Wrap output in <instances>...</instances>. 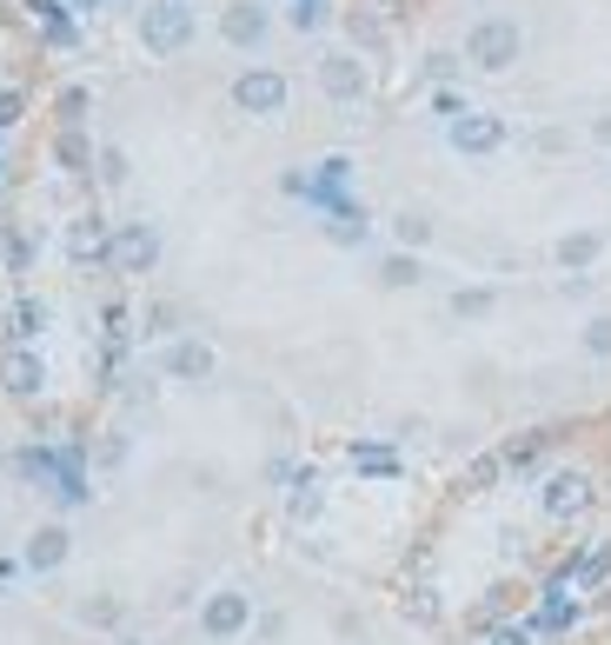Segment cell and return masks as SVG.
I'll return each mask as SVG.
<instances>
[{"label": "cell", "mask_w": 611, "mask_h": 645, "mask_svg": "<svg viewBox=\"0 0 611 645\" xmlns=\"http://www.w3.org/2000/svg\"><path fill=\"white\" fill-rule=\"evenodd\" d=\"M392 233H399V247H406V254H419L425 239H432V220H425L419 207H406V213H392Z\"/></svg>", "instance_id": "18"}, {"label": "cell", "mask_w": 611, "mask_h": 645, "mask_svg": "<svg viewBox=\"0 0 611 645\" xmlns=\"http://www.w3.org/2000/svg\"><path fill=\"white\" fill-rule=\"evenodd\" d=\"M107 247H114V226H107L101 213H80V220L67 226V260L101 267V260H107Z\"/></svg>", "instance_id": "11"}, {"label": "cell", "mask_w": 611, "mask_h": 645, "mask_svg": "<svg viewBox=\"0 0 611 645\" xmlns=\"http://www.w3.org/2000/svg\"><path fill=\"white\" fill-rule=\"evenodd\" d=\"M598 260H604V226H572V233L552 239V267L559 273H585Z\"/></svg>", "instance_id": "9"}, {"label": "cell", "mask_w": 611, "mask_h": 645, "mask_svg": "<svg viewBox=\"0 0 611 645\" xmlns=\"http://www.w3.org/2000/svg\"><path fill=\"white\" fill-rule=\"evenodd\" d=\"M432 114H439V120H459V114H466V101H459L453 87H439V94H432Z\"/></svg>", "instance_id": "27"}, {"label": "cell", "mask_w": 611, "mask_h": 645, "mask_svg": "<svg viewBox=\"0 0 611 645\" xmlns=\"http://www.w3.org/2000/svg\"><path fill=\"white\" fill-rule=\"evenodd\" d=\"M585 133H591V146H611V114H591V127H585Z\"/></svg>", "instance_id": "30"}, {"label": "cell", "mask_w": 611, "mask_h": 645, "mask_svg": "<svg viewBox=\"0 0 611 645\" xmlns=\"http://www.w3.org/2000/svg\"><path fill=\"white\" fill-rule=\"evenodd\" d=\"M94 174H101L107 187H120V180H127V153H120V146H101V153H94Z\"/></svg>", "instance_id": "21"}, {"label": "cell", "mask_w": 611, "mask_h": 645, "mask_svg": "<svg viewBox=\"0 0 611 645\" xmlns=\"http://www.w3.org/2000/svg\"><path fill=\"white\" fill-rule=\"evenodd\" d=\"M86 120V87H67L60 94V127H80Z\"/></svg>", "instance_id": "23"}, {"label": "cell", "mask_w": 611, "mask_h": 645, "mask_svg": "<svg viewBox=\"0 0 611 645\" xmlns=\"http://www.w3.org/2000/svg\"><path fill=\"white\" fill-rule=\"evenodd\" d=\"M326 239H339V247H360V239H366V213L345 207V200H332V207H326Z\"/></svg>", "instance_id": "15"}, {"label": "cell", "mask_w": 611, "mask_h": 645, "mask_svg": "<svg viewBox=\"0 0 611 645\" xmlns=\"http://www.w3.org/2000/svg\"><path fill=\"white\" fill-rule=\"evenodd\" d=\"M446 140H453L459 160H492V153L512 140V127H505V114H492V107H466L459 120H446Z\"/></svg>", "instance_id": "4"}, {"label": "cell", "mask_w": 611, "mask_h": 645, "mask_svg": "<svg viewBox=\"0 0 611 645\" xmlns=\"http://www.w3.org/2000/svg\"><path fill=\"white\" fill-rule=\"evenodd\" d=\"M313 513H319V493H313V486H299V493H293V519H313Z\"/></svg>", "instance_id": "28"}, {"label": "cell", "mask_w": 611, "mask_h": 645, "mask_svg": "<svg viewBox=\"0 0 611 645\" xmlns=\"http://www.w3.org/2000/svg\"><path fill=\"white\" fill-rule=\"evenodd\" d=\"M220 40L239 47V54H259L273 40V8L267 0H233V8H220Z\"/></svg>", "instance_id": "7"}, {"label": "cell", "mask_w": 611, "mask_h": 645, "mask_svg": "<svg viewBox=\"0 0 611 645\" xmlns=\"http://www.w3.org/2000/svg\"><path fill=\"white\" fill-rule=\"evenodd\" d=\"M313 73H319V94H326V101H339V107L366 101V87H373V80H366V60H360L353 47H326Z\"/></svg>", "instance_id": "5"}, {"label": "cell", "mask_w": 611, "mask_h": 645, "mask_svg": "<svg viewBox=\"0 0 611 645\" xmlns=\"http://www.w3.org/2000/svg\"><path fill=\"white\" fill-rule=\"evenodd\" d=\"M226 94H233V114H246V120H280L293 107V80L280 67H239Z\"/></svg>", "instance_id": "2"}, {"label": "cell", "mask_w": 611, "mask_h": 645, "mask_svg": "<svg viewBox=\"0 0 611 645\" xmlns=\"http://www.w3.org/2000/svg\"><path fill=\"white\" fill-rule=\"evenodd\" d=\"M246 625H252V599H246L239 586H220V593L200 606V632H207L213 645H233Z\"/></svg>", "instance_id": "8"}, {"label": "cell", "mask_w": 611, "mask_h": 645, "mask_svg": "<svg viewBox=\"0 0 611 645\" xmlns=\"http://www.w3.org/2000/svg\"><path fill=\"white\" fill-rule=\"evenodd\" d=\"M360 466H373V472H392V453H379V446H360Z\"/></svg>", "instance_id": "29"}, {"label": "cell", "mask_w": 611, "mask_h": 645, "mask_svg": "<svg viewBox=\"0 0 611 645\" xmlns=\"http://www.w3.org/2000/svg\"><path fill=\"white\" fill-rule=\"evenodd\" d=\"M8 267H14V273L34 267V239H27V233H8Z\"/></svg>", "instance_id": "25"}, {"label": "cell", "mask_w": 611, "mask_h": 645, "mask_svg": "<svg viewBox=\"0 0 611 645\" xmlns=\"http://www.w3.org/2000/svg\"><path fill=\"white\" fill-rule=\"evenodd\" d=\"M459 60L479 67V73H512L518 60H526V27H518L512 14H479V21L466 27Z\"/></svg>", "instance_id": "1"}, {"label": "cell", "mask_w": 611, "mask_h": 645, "mask_svg": "<svg viewBox=\"0 0 611 645\" xmlns=\"http://www.w3.org/2000/svg\"><path fill=\"white\" fill-rule=\"evenodd\" d=\"M54 160H60L67 174H86V167H94V146H86V133H80V127H60V140H54Z\"/></svg>", "instance_id": "17"}, {"label": "cell", "mask_w": 611, "mask_h": 645, "mask_svg": "<svg viewBox=\"0 0 611 645\" xmlns=\"http://www.w3.org/2000/svg\"><path fill=\"white\" fill-rule=\"evenodd\" d=\"M598 579H611V546H604V552H591L585 566H578V586H598Z\"/></svg>", "instance_id": "26"}, {"label": "cell", "mask_w": 611, "mask_h": 645, "mask_svg": "<svg viewBox=\"0 0 611 645\" xmlns=\"http://www.w3.org/2000/svg\"><path fill=\"white\" fill-rule=\"evenodd\" d=\"M114 273H153L160 267V226L153 220H120L114 226V247H107Z\"/></svg>", "instance_id": "6"}, {"label": "cell", "mask_w": 611, "mask_h": 645, "mask_svg": "<svg viewBox=\"0 0 611 645\" xmlns=\"http://www.w3.org/2000/svg\"><path fill=\"white\" fill-rule=\"evenodd\" d=\"M419 280H425V260H419V254H406V247H399V254H386V260H379V286L406 293V286H419Z\"/></svg>", "instance_id": "16"}, {"label": "cell", "mask_w": 611, "mask_h": 645, "mask_svg": "<svg viewBox=\"0 0 611 645\" xmlns=\"http://www.w3.org/2000/svg\"><path fill=\"white\" fill-rule=\"evenodd\" d=\"M21 114H27V94L21 87H0V127H21Z\"/></svg>", "instance_id": "24"}, {"label": "cell", "mask_w": 611, "mask_h": 645, "mask_svg": "<svg viewBox=\"0 0 611 645\" xmlns=\"http://www.w3.org/2000/svg\"><path fill=\"white\" fill-rule=\"evenodd\" d=\"M40 319H47V306H40V300H21V306H14V333H21V340L40 333Z\"/></svg>", "instance_id": "22"}, {"label": "cell", "mask_w": 611, "mask_h": 645, "mask_svg": "<svg viewBox=\"0 0 611 645\" xmlns=\"http://www.w3.org/2000/svg\"><path fill=\"white\" fill-rule=\"evenodd\" d=\"M213 366H220V360H213L207 340H173V347L160 353V373H166V379H187V386L213 379Z\"/></svg>", "instance_id": "10"}, {"label": "cell", "mask_w": 611, "mask_h": 645, "mask_svg": "<svg viewBox=\"0 0 611 645\" xmlns=\"http://www.w3.org/2000/svg\"><path fill=\"white\" fill-rule=\"evenodd\" d=\"M27 8H34L40 21H60V0H27Z\"/></svg>", "instance_id": "31"}, {"label": "cell", "mask_w": 611, "mask_h": 645, "mask_svg": "<svg viewBox=\"0 0 611 645\" xmlns=\"http://www.w3.org/2000/svg\"><path fill=\"white\" fill-rule=\"evenodd\" d=\"M492 306H498L492 286H459V293H453V319H485Z\"/></svg>", "instance_id": "19"}, {"label": "cell", "mask_w": 611, "mask_h": 645, "mask_svg": "<svg viewBox=\"0 0 611 645\" xmlns=\"http://www.w3.org/2000/svg\"><path fill=\"white\" fill-rule=\"evenodd\" d=\"M0 386H8L14 399H34L47 386V360L27 353V347H8V353H0Z\"/></svg>", "instance_id": "12"}, {"label": "cell", "mask_w": 611, "mask_h": 645, "mask_svg": "<svg viewBox=\"0 0 611 645\" xmlns=\"http://www.w3.org/2000/svg\"><path fill=\"white\" fill-rule=\"evenodd\" d=\"M545 513H552V519L591 513V479H585V472H552V479H545Z\"/></svg>", "instance_id": "13"}, {"label": "cell", "mask_w": 611, "mask_h": 645, "mask_svg": "<svg viewBox=\"0 0 611 645\" xmlns=\"http://www.w3.org/2000/svg\"><path fill=\"white\" fill-rule=\"evenodd\" d=\"M27 566H34V573L67 566V526H40V532L27 539Z\"/></svg>", "instance_id": "14"}, {"label": "cell", "mask_w": 611, "mask_h": 645, "mask_svg": "<svg viewBox=\"0 0 611 645\" xmlns=\"http://www.w3.org/2000/svg\"><path fill=\"white\" fill-rule=\"evenodd\" d=\"M193 34H200V21H193L187 0H153V8H140V47H146L153 60L187 54V47H193Z\"/></svg>", "instance_id": "3"}, {"label": "cell", "mask_w": 611, "mask_h": 645, "mask_svg": "<svg viewBox=\"0 0 611 645\" xmlns=\"http://www.w3.org/2000/svg\"><path fill=\"white\" fill-rule=\"evenodd\" d=\"M578 347H585V360H611V313H591V319H585Z\"/></svg>", "instance_id": "20"}]
</instances>
